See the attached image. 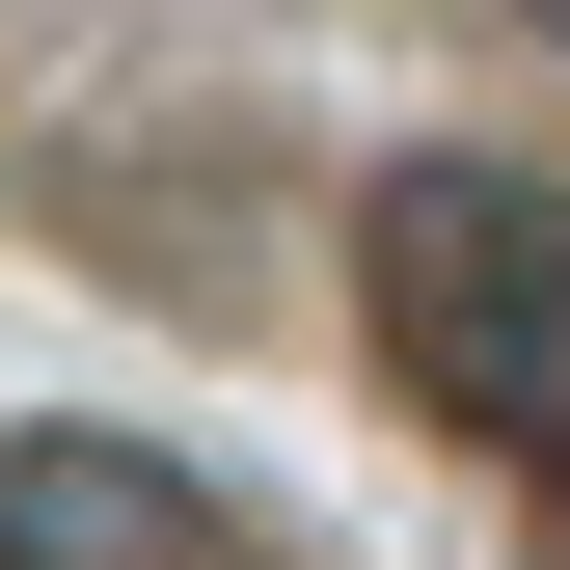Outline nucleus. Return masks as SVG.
Masks as SVG:
<instances>
[{
	"instance_id": "f257e3e1",
	"label": "nucleus",
	"mask_w": 570,
	"mask_h": 570,
	"mask_svg": "<svg viewBox=\"0 0 570 570\" xmlns=\"http://www.w3.org/2000/svg\"><path fill=\"white\" fill-rule=\"evenodd\" d=\"M353 326H381V381L435 407V435L543 462L570 489V190L489 164V136H435V164L353 190Z\"/></svg>"
},
{
	"instance_id": "f03ea898",
	"label": "nucleus",
	"mask_w": 570,
	"mask_h": 570,
	"mask_svg": "<svg viewBox=\"0 0 570 570\" xmlns=\"http://www.w3.org/2000/svg\"><path fill=\"white\" fill-rule=\"evenodd\" d=\"M0 570H245V517L164 435H0Z\"/></svg>"
}]
</instances>
